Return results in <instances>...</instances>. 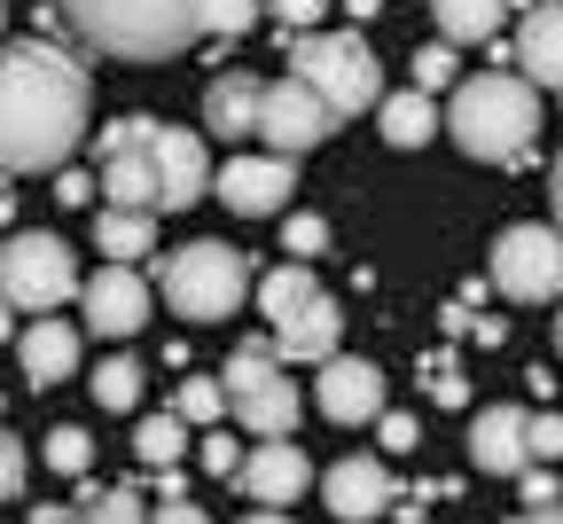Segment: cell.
I'll return each instance as SVG.
<instances>
[{
	"mask_svg": "<svg viewBox=\"0 0 563 524\" xmlns=\"http://www.w3.org/2000/svg\"><path fill=\"white\" fill-rule=\"evenodd\" d=\"M95 79L47 40H16L0 63V157L9 173H63L87 141Z\"/></svg>",
	"mask_w": 563,
	"mask_h": 524,
	"instance_id": "obj_1",
	"label": "cell"
},
{
	"mask_svg": "<svg viewBox=\"0 0 563 524\" xmlns=\"http://www.w3.org/2000/svg\"><path fill=\"white\" fill-rule=\"evenodd\" d=\"M55 17L110 63H165L211 32V0H55Z\"/></svg>",
	"mask_w": 563,
	"mask_h": 524,
	"instance_id": "obj_2",
	"label": "cell"
},
{
	"mask_svg": "<svg viewBox=\"0 0 563 524\" xmlns=\"http://www.w3.org/2000/svg\"><path fill=\"white\" fill-rule=\"evenodd\" d=\"M446 133L462 157L477 165H509L525 157V141L540 133V95L532 79H517V70H477V79H462L446 95Z\"/></svg>",
	"mask_w": 563,
	"mask_h": 524,
	"instance_id": "obj_3",
	"label": "cell"
},
{
	"mask_svg": "<svg viewBox=\"0 0 563 524\" xmlns=\"http://www.w3.org/2000/svg\"><path fill=\"white\" fill-rule=\"evenodd\" d=\"M282 47H290V70L336 110H384V63L361 32H282Z\"/></svg>",
	"mask_w": 563,
	"mask_h": 524,
	"instance_id": "obj_4",
	"label": "cell"
},
{
	"mask_svg": "<svg viewBox=\"0 0 563 524\" xmlns=\"http://www.w3.org/2000/svg\"><path fill=\"white\" fill-rule=\"evenodd\" d=\"M243 297H258V266L235 243H180L165 259V306L180 321H228L243 314Z\"/></svg>",
	"mask_w": 563,
	"mask_h": 524,
	"instance_id": "obj_5",
	"label": "cell"
},
{
	"mask_svg": "<svg viewBox=\"0 0 563 524\" xmlns=\"http://www.w3.org/2000/svg\"><path fill=\"white\" fill-rule=\"evenodd\" d=\"M220 376H228V407L251 438H298V384H290V360L282 352L243 345Z\"/></svg>",
	"mask_w": 563,
	"mask_h": 524,
	"instance_id": "obj_6",
	"label": "cell"
},
{
	"mask_svg": "<svg viewBox=\"0 0 563 524\" xmlns=\"http://www.w3.org/2000/svg\"><path fill=\"white\" fill-rule=\"evenodd\" d=\"M0 290H9V306L16 314H55V306H70L87 282H79V251H70L63 236H9V251H0Z\"/></svg>",
	"mask_w": 563,
	"mask_h": 524,
	"instance_id": "obj_7",
	"label": "cell"
},
{
	"mask_svg": "<svg viewBox=\"0 0 563 524\" xmlns=\"http://www.w3.org/2000/svg\"><path fill=\"white\" fill-rule=\"evenodd\" d=\"M493 290L509 306H555L563 297V228H540V219L501 228V243H493Z\"/></svg>",
	"mask_w": 563,
	"mask_h": 524,
	"instance_id": "obj_8",
	"label": "cell"
},
{
	"mask_svg": "<svg viewBox=\"0 0 563 524\" xmlns=\"http://www.w3.org/2000/svg\"><path fill=\"white\" fill-rule=\"evenodd\" d=\"M329 125H336V110L298 79H266V110H258V141L274 149V157H306V149H321L329 141Z\"/></svg>",
	"mask_w": 563,
	"mask_h": 524,
	"instance_id": "obj_9",
	"label": "cell"
},
{
	"mask_svg": "<svg viewBox=\"0 0 563 524\" xmlns=\"http://www.w3.org/2000/svg\"><path fill=\"white\" fill-rule=\"evenodd\" d=\"M399 501H407V493L391 485V470H384L376 455H344V462L321 470V509L344 516V524H376V516L399 509Z\"/></svg>",
	"mask_w": 563,
	"mask_h": 524,
	"instance_id": "obj_10",
	"label": "cell"
},
{
	"mask_svg": "<svg viewBox=\"0 0 563 524\" xmlns=\"http://www.w3.org/2000/svg\"><path fill=\"white\" fill-rule=\"evenodd\" d=\"M290 188H298V173H290V157H228L220 165V181H211V196H220L228 211H243V219H274V211H290Z\"/></svg>",
	"mask_w": 563,
	"mask_h": 524,
	"instance_id": "obj_11",
	"label": "cell"
},
{
	"mask_svg": "<svg viewBox=\"0 0 563 524\" xmlns=\"http://www.w3.org/2000/svg\"><path fill=\"white\" fill-rule=\"evenodd\" d=\"M321 415L329 423H384L391 415V400H384V368L376 360H361V352H336V360H321Z\"/></svg>",
	"mask_w": 563,
	"mask_h": 524,
	"instance_id": "obj_12",
	"label": "cell"
},
{
	"mask_svg": "<svg viewBox=\"0 0 563 524\" xmlns=\"http://www.w3.org/2000/svg\"><path fill=\"white\" fill-rule=\"evenodd\" d=\"M150 165H157V188H165V211H188L196 196H211V157H203V141L188 125H157L150 118Z\"/></svg>",
	"mask_w": 563,
	"mask_h": 524,
	"instance_id": "obj_13",
	"label": "cell"
},
{
	"mask_svg": "<svg viewBox=\"0 0 563 524\" xmlns=\"http://www.w3.org/2000/svg\"><path fill=\"white\" fill-rule=\"evenodd\" d=\"M79 306H87V329H95V337H133L141 321H150L157 290L141 282L133 266H118V259H110V266H102V274L79 290Z\"/></svg>",
	"mask_w": 563,
	"mask_h": 524,
	"instance_id": "obj_14",
	"label": "cell"
},
{
	"mask_svg": "<svg viewBox=\"0 0 563 524\" xmlns=\"http://www.w3.org/2000/svg\"><path fill=\"white\" fill-rule=\"evenodd\" d=\"M470 462L485 478H525L532 470V415L525 407H477L470 415Z\"/></svg>",
	"mask_w": 563,
	"mask_h": 524,
	"instance_id": "obj_15",
	"label": "cell"
},
{
	"mask_svg": "<svg viewBox=\"0 0 563 524\" xmlns=\"http://www.w3.org/2000/svg\"><path fill=\"white\" fill-rule=\"evenodd\" d=\"M235 485L258 501V509H282V501H298L313 485V462H306V446L298 438H258L251 446V462L235 470Z\"/></svg>",
	"mask_w": 563,
	"mask_h": 524,
	"instance_id": "obj_16",
	"label": "cell"
},
{
	"mask_svg": "<svg viewBox=\"0 0 563 524\" xmlns=\"http://www.w3.org/2000/svg\"><path fill=\"white\" fill-rule=\"evenodd\" d=\"M517 63H525V79L563 95V0H532L525 24H517Z\"/></svg>",
	"mask_w": 563,
	"mask_h": 524,
	"instance_id": "obj_17",
	"label": "cell"
},
{
	"mask_svg": "<svg viewBox=\"0 0 563 524\" xmlns=\"http://www.w3.org/2000/svg\"><path fill=\"white\" fill-rule=\"evenodd\" d=\"M16 368H24V384H32V392H55L70 368H79V329L40 314V321L16 337Z\"/></svg>",
	"mask_w": 563,
	"mask_h": 524,
	"instance_id": "obj_18",
	"label": "cell"
},
{
	"mask_svg": "<svg viewBox=\"0 0 563 524\" xmlns=\"http://www.w3.org/2000/svg\"><path fill=\"white\" fill-rule=\"evenodd\" d=\"M258 110H266V79H243V70H228V79L203 87V125L220 133V141L258 133Z\"/></svg>",
	"mask_w": 563,
	"mask_h": 524,
	"instance_id": "obj_19",
	"label": "cell"
},
{
	"mask_svg": "<svg viewBox=\"0 0 563 524\" xmlns=\"http://www.w3.org/2000/svg\"><path fill=\"white\" fill-rule=\"evenodd\" d=\"M336 345H344V314H336V297L321 290L306 314H290L274 329V352L282 360H336Z\"/></svg>",
	"mask_w": 563,
	"mask_h": 524,
	"instance_id": "obj_20",
	"label": "cell"
},
{
	"mask_svg": "<svg viewBox=\"0 0 563 524\" xmlns=\"http://www.w3.org/2000/svg\"><path fill=\"white\" fill-rule=\"evenodd\" d=\"M313 297H321V282H313V266H306V259H282V266H266V274H258V314H266L274 329L290 321V314H306Z\"/></svg>",
	"mask_w": 563,
	"mask_h": 524,
	"instance_id": "obj_21",
	"label": "cell"
},
{
	"mask_svg": "<svg viewBox=\"0 0 563 524\" xmlns=\"http://www.w3.org/2000/svg\"><path fill=\"white\" fill-rule=\"evenodd\" d=\"M95 251H110L118 266H133L141 251H157V211H125V204H102V211H95Z\"/></svg>",
	"mask_w": 563,
	"mask_h": 524,
	"instance_id": "obj_22",
	"label": "cell"
},
{
	"mask_svg": "<svg viewBox=\"0 0 563 524\" xmlns=\"http://www.w3.org/2000/svg\"><path fill=\"white\" fill-rule=\"evenodd\" d=\"M376 118H384V141H391V149H422V141H431V133L446 125V118H439V102L422 95V87L384 95V110H376Z\"/></svg>",
	"mask_w": 563,
	"mask_h": 524,
	"instance_id": "obj_23",
	"label": "cell"
},
{
	"mask_svg": "<svg viewBox=\"0 0 563 524\" xmlns=\"http://www.w3.org/2000/svg\"><path fill=\"white\" fill-rule=\"evenodd\" d=\"M431 17H439V40H493L509 17V0H431Z\"/></svg>",
	"mask_w": 563,
	"mask_h": 524,
	"instance_id": "obj_24",
	"label": "cell"
},
{
	"mask_svg": "<svg viewBox=\"0 0 563 524\" xmlns=\"http://www.w3.org/2000/svg\"><path fill=\"white\" fill-rule=\"evenodd\" d=\"M133 455L150 462V470H173L180 455H188V415L173 407V415H141L133 423Z\"/></svg>",
	"mask_w": 563,
	"mask_h": 524,
	"instance_id": "obj_25",
	"label": "cell"
},
{
	"mask_svg": "<svg viewBox=\"0 0 563 524\" xmlns=\"http://www.w3.org/2000/svg\"><path fill=\"white\" fill-rule=\"evenodd\" d=\"M87 384H95V407H102V415H133V407H141V360H125V352H118V360H102V368H95Z\"/></svg>",
	"mask_w": 563,
	"mask_h": 524,
	"instance_id": "obj_26",
	"label": "cell"
},
{
	"mask_svg": "<svg viewBox=\"0 0 563 524\" xmlns=\"http://www.w3.org/2000/svg\"><path fill=\"white\" fill-rule=\"evenodd\" d=\"M40 455H47V470H55V478H87V470H95V438H87L79 423H55Z\"/></svg>",
	"mask_w": 563,
	"mask_h": 524,
	"instance_id": "obj_27",
	"label": "cell"
},
{
	"mask_svg": "<svg viewBox=\"0 0 563 524\" xmlns=\"http://www.w3.org/2000/svg\"><path fill=\"white\" fill-rule=\"evenodd\" d=\"M79 501H87V509H70V524H157L150 509H141V493H95V485H87Z\"/></svg>",
	"mask_w": 563,
	"mask_h": 524,
	"instance_id": "obj_28",
	"label": "cell"
},
{
	"mask_svg": "<svg viewBox=\"0 0 563 524\" xmlns=\"http://www.w3.org/2000/svg\"><path fill=\"white\" fill-rule=\"evenodd\" d=\"M173 407H180L188 423H220V415H235V407H228V376H188V384L173 392Z\"/></svg>",
	"mask_w": 563,
	"mask_h": 524,
	"instance_id": "obj_29",
	"label": "cell"
},
{
	"mask_svg": "<svg viewBox=\"0 0 563 524\" xmlns=\"http://www.w3.org/2000/svg\"><path fill=\"white\" fill-rule=\"evenodd\" d=\"M415 87H422V95H439V87L454 95V87H462V63H454V40H431V47H415Z\"/></svg>",
	"mask_w": 563,
	"mask_h": 524,
	"instance_id": "obj_30",
	"label": "cell"
},
{
	"mask_svg": "<svg viewBox=\"0 0 563 524\" xmlns=\"http://www.w3.org/2000/svg\"><path fill=\"white\" fill-rule=\"evenodd\" d=\"M282 251H290V259H321V251H329V219H321V211H290Z\"/></svg>",
	"mask_w": 563,
	"mask_h": 524,
	"instance_id": "obj_31",
	"label": "cell"
},
{
	"mask_svg": "<svg viewBox=\"0 0 563 524\" xmlns=\"http://www.w3.org/2000/svg\"><path fill=\"white\" fill-rule=\"evenodd\" d=\"M243 462H251V446H243V438H228V430H203V470H211V478H235Z\"/></svg>",
	"mask_w": 563,
	"mask_h": 524,
	"instance_id": "obj_32",
	"label": "cell"
},
{
	"mask_svg": "<svg viewBox=\"0 0 563 524\" xmlns=\"http://www.w3.org/2000/svg\"><path fill=\"white\" fill-rule=\"evenodd\" d=\"M266 9L282 17V32H321V17H329V0H266Z\"/></svg>",
	"mask_w": 563,
	"mask_h": 524,
	"instance_id": "obj_33",
	"label": "cell"
},
{
	"mask_svg": "<svg viewBox=\"0 0 563 524\" xmlns=\"http://www.w3.org/2000/svg\"><path fill=\"white\" fill-rule=\"evenodd\" d=\"M431 400H439V407H470V384H462V368H454L446 352L431 360Z\"/></svg>",
	"mask_w": 563,
	"mask_h": 524,
	"instance_id": "obj_34",
	"label": "cell"
},
{
	"mask_svg": "<svg viewBox=\"0 0 563 524\" xmlns=\"http://www.w3.org/2000/svg\"><path fill=\"white\" fill-rule=\"evenodd\" d=\"M532 462H563V415L555 407L532 415Z\"/></svg>",
	"mask_w": 563,
	"mask_h": 524,
	"instance_id": "obj_35",
	"label": "cell"
},
{
	"mask_svg": "<svg viewBox=\"0 0 563 524\" xmlns=\"http://www.w3.org/2000/svg\"><path fill=\"white\" fill-rule=\"evenodd\" d=\"M24 478H32V455H24V438H9V446H0V493L24 501Z\"/></svg>",
	"mask_w": 563,
	"mask_h": 524,
	"instance_id": "obj_36",
	"label": "cell"
},
{
	"mask_svg": "<svg viewBox=\"0 0 563 524\" xmlns=\"http://www.w3.org/2000/svg\"><path fill=\"white\" fill-rule=\"evenodd\" d=\"M376 430H384V455H415V446H422V430H415V415H384Z\"/></svg>",
	"mask_w": 563,
	"mask_h": 524,
	"instance_id": "obj_37",
	"label": "cell"
},
{
	"mask_svg": "<svg viewBox=\"0 0 563 524\" xmlns=\"http://www.w3.org/2000/svg\"><path fill=\"white\" fill-rule=\"evenodd\" d=\"M95 188H102L95 173H63V181H55V196H63V204H95Z\"/></svg>",
	"mask_w": 563,
	"mask_h": 524,
	"instance_id": "obj_38",
	"label": "cell"
},
{
	"mask_svg": "<svg viewBox=\"0 0 563 524\" xmlns=\"http://www.w3.org/2000/svg\"><path fill=\"white\" fill-rule=\"evenodd\" d=\"M525 501H532V509H555L563 493H555V478H548V470H525Z\"/></svg>",
	"mask_w": 563,
	"mask_h": 524,
	"instance_id": "obj_39",
	"label": "cell"
},
{
	"mask_svg": "<svg viewBox=\"0 0 563 524\" xmlns=\"http://www.w3.org/2000/svg\"><path fill=\"white\" fill-rule=\"evenodd\" d=\"M157 524H211V516H203L196 501H165V509H157Z\"/></svg>",
	"mask_w": 563,
	"mask_h": 524,
	"instance_id": "obj_40",
	"label": "cell"
},
{
	"mask_svg": "<svg viewBox=\"0 0 563 524\" xmlns=\"http://www.w3.org/2000/svg\"><path fill=\"white\" fill-rule=\"evenodd\" d=\"M462 337H477V345H501V337H509V329H501V321H493V314H485V321H477V314H470V329H462Z\"/></svg>",
	"mask_w": 563,
	"mask_h": 524,
	"instance_id": "obj_41",
	"label": "cell"
},
{
	"mask_svg": "<svg viewBox=\"0 0 563 524\" xmlns=\"http://www.w3.org/2000/svg\"><path fill=\"white\" fill-rule=\"evenodd\" d=\"M548 204H555V228H563V149H555V165H548Z\"/></svg>",
	"mask_w": 563,
	"mask_h": 524,
	"instance_id": "obj_42",
	"label": "cell"
},
{
	"mask_svg": "<svg viewBox=\"0 0 563 524\" xmlns=\"http://www.w3.org/2000/svg\"><path fill=\"white\" fill-rule=\"evenodd\" d=\"M517 524H563V501H555V509H525Z\"/></svg>",
	"mask_w": 563,
	"mask_h": 524,
	"instance_id": "obj_43",
	"label": "cell"
},
{
	"mask_svg": "<svg viewBox=\"0 0 563 524\" xmlns=\"http://www.w3.org/2000/svg\"><path fill=\"white\" fill-rule=\"evenodd\" d=\"M243 524H298V516H282V509H251Z\"/></svg>",
	"mask_w": 563,
	"mask_h": 524,
	"instance_id": "obj_44",
	"label": "cell"
},
{
	"mask_svg": "<svg viewBox=\"0 0 563 524\" xmlns=\"http://www.w3.org/2000/svg\"><path fill=\"white\" fill-rule=\"evenodd\" d=\"M32 524H70V516L63 509H32Z\"/></svg>",
	"mask_w": 563,
	"mask_h": 524,
	"instance_id": "obj_45",
	"label": "cell"
},
{
	"mask_svg": "<svg viewBox=\"0 0 563 524\" xmlns=\"http://www.w3.org/2000/svg\"><path fill=\"white\" fill-rule=\"evenodd\" d=\"M555 352H563V314H555Z\"/></svg>",
	"mask_w": 563,
	"mask_h": 524,
	"instance_id": "obj_46",
	"label": "cell"
}]
</instances>
